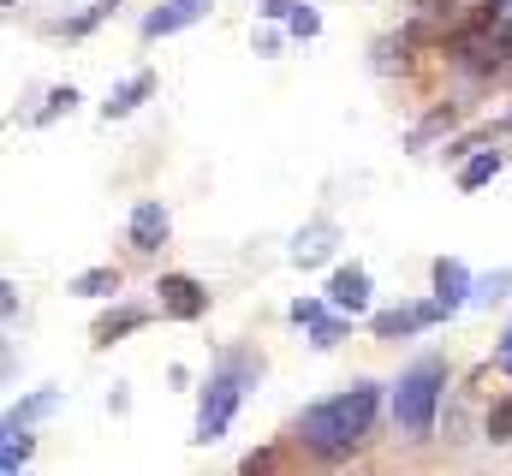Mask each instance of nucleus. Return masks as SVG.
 <instances>
[{"mask_svg":"<svg viewBox=\"0 0 512 476\" xmlns=\"http://www.w3.org/2000/svg\"><path fill=\"white\" fill-rule=\"evenodd\" d=\"M376 405H382L376 381H358V387H346V393L310 405V411L298 417V441H304L316 459H346V453L364 447V435H370V423H376Z\"/></svg>","mask_w":512,"mask_h":476,"instance_id":"1","label":"nucleus"},{"mask_svg":"<svg viewBox=\"0 0 512 476\" xmlns=\"http://www.w3.org/2000/svg\"><path fill=\"white\" fill-rule=\"evenodd\" d=\"M441 393H447V363L441 357H423L399 375L393 387V429L411 435V441H429L435 429V411H441Z\"/></svg>","mask_w":512,"mask_h":476,"instance_id":"2","label":"nucleus"},{"mask_svg":"<svg viewBox=\"0 0 512 476\" xmlns=\"http://www.w3.org/2000/svg\"><path fill=\"white\" fill-rule=\"evenodd\" d=\"M251 381H256V363L245 352L221 357V369H215L209 387H203V411H197V441H203V447L227 435V423H233V411H239V399H245Z\"/></svg>","mask_w":512,"mask_h":476,"instance_id":"3","label":"nucleus"},{"mask_svg":"<svg viewBox=\"0 0 512 476\" xmlns=\"http://www.w3.org/2000/svg\"><path fill=\"white\" fill-rule=\"evenodd\" d=\"M161 310L173 316V322H203L209 316V286L203 280H191V274H161Z\"/></svg>","mask_w":512,"mask_h":476,"instance_id":"4","label":"nucleus"},{"mask_svg":"<svg viewBox=\"0 0 512 476\" xmlns=\"http://www.w3.org/2000/svg\"><path fill=\"white\" fill-rule=\"evenodd\" d=\"M459 60H465L471 72H495V66L507 60V48H501V30H495V18L459 36Z\"/></svg>","mask_w":512,"mask_h":476,"instance_id":"5","label":"nucleus"},{"mask_svg":"<svg viewBox=\"0 0 512 476\" xmlns=\"http://www.w3.org/2000/svg\"><path fill=\"white\" fill-rule=\"evenodd\" d=\"M209 6H215V0H167V6H155V12L143 18V36H149V42H155V36H173V30H185V24H197Z\"/></svg>","mask_w":512,"mask_h":476,"instance_id":"6","label":"nucleus"},{"mask_svg":"<svg viewBox=\"0 0 512 476\" xmlns=\"http://www.w3.org/2000/svg\"><path fill=\"white\" fill-rule=\"evenodd\" d=\"M435 316H447V310H441V304H399V310H382V316H376V334H382V340H405V334L429 328Z\"/></svg>","mask_w":512,"mask_h":476,"instance_id":"7","label":"nucleus"},{"mask_svg":"<svg viewBox=\"0 0 512 476\" xmlns=\"http://www.w3.org/2000/svg\"><path fill=\"white\" fill-rule=\"evenodd\" d=\"M435 304L453 316L459 304H471V274H465V262L459 256H441L435 262Z\"/></svg>","mask_w":512,"mask_h":476,"instance_id":"8","label":"nucleus"},{"mask_svg":"<svg viewBox=\"0 0 512 476\" xmlns=\"http://www.w3.org/2000/svg\"><path fill=\"white\" fill-rule=\"evenodd\" d=\"M328 298H334V310H346V316H358V310H370V274L352 262V268H340L334 280H328Z\"/></svg>","mask_w":512,"mask_h":476,"instance_id":"9","label":"nucleus"},{"mask_svg":"<svg viewBox=\"0 0 512 476\" xmlns=\"http://www.w3.org/2000/svg\"><path fill=\"white\" fill-rule=\"evenodd\" d=\"M131 244H137L143 256H155V250L167 244V209H161V203H137V209H131Z\"/></svg>","mask_w":512,"mask_h":476,"instance_id":"10","label":"nucleus"},{"mask_svg":"<svg viewBox=\"0 0 512 476\" xmlns=\"http://www.w3.org/2000/svg\"><path fill=\"white\" fill-rule=\"evenodd\" d=\"M30 447H36V441H30V423L6 417V423H0V471H18V465L30 459Z\"/></svg>","mask_w":512,"mask_h":476,"instance_id":"11","label":"nucleus"},{"mask_svg":"<svg viewBox=\"0 0 512 476\" xmlns=\"http://www.w3.org/2000/svg\"><path fill=\"white\" fill-rule=\"evenodd\" d=\"M149 90H155V72H131L126 84H120V90H114V96L102 102V114H108V119H126L131 108H137V102L149 96Z\"/></svg>","mask_w":512,"mask_h":476,"instance_id":"12","label":"nucleus"},{"mask_svg":"<svg viewBox=\"0 0 512 476\" xmlns=\"http://www.w3.org/2000/svg\"><path fill=\"white\" fill-rule=\"evenodd\" d=\"M501 161H507L501 149H483V155H471V161L459 167V191H483V185L501 173Z\"/></svg>","mask_w":512,"mask_h":476,"instance_id":"13","label":"nucleus"},{"mask_svg":"<svg viewBox=\"0 0 512 476\" xmlns=\"http://www.w3.org/2000/svg\"><path fill=\"white\" fill-rule=\"evenodd\" d=\"M143 322H149V310H114V316H102V322H96V346H114L120 334L143 328Z\"/></svg>","mask_w":512,"mask_h":476,"instance_id":"14","label":"nucleus"},{"mask_svg":"<svg viewBox=\"0 0 512 476\" xmlns=\"http://www.w3.org/2000/svg\"><path fill=\"white\" fill-rule=\"evenodd\" d=\"M72 292L78 298H108V292H120V268H84L72 280Z\"/></svg>","mask_w":512,"mask_h":476,"instance_id":"15","label":"nucleus"},{"mask_svg":"<svg viewBox=\"0 0 512 476\" xmlns=\"http://www.w3.org/2000/svg\"><path fill=\"white\" fill-rule=\"evenodd\" d=\"M328 238H334L328 227H310V233H298V244H292V262H304V268H310V262H322V256L334 250Z\"/></svg>","mask_w":512,"mask_h":476,"instance_id":"16","label":"nucleus"},{"mask_svg":"<svg viewBox=\"0 0 512 476\" xmlns=\"http://www.w3.org/2000/svg\"><path fill=\"white\" fill-rule=\"evenodd\" d=\"M483 429H489V441H495V447H507V441H512V393H501V399L489 405V423H483Z\"/></svg>","mask_w":512,"mask_h":476,"instance_id":"17","label":"nucleus"},{"mask_svg":"<svg viewBox=\"0 0 512 476\" xmlns=\"http://www.w3.org/2000/svg\"><path fill=\"white\" fill-rule=\"evenodd\" d=\"M507 286H512V268H507V274L477 280V286H471V298H477V304H495V298H507Z\"/></svg>","mask_w":512,"mask_h":476,"instance_id":"18","label":"nucleus"},{"mask_svg":"<svg viewBox=\"0 0 512 476\" xmlns=\"http://www.w3.org/2000/svg\"><path fill=\"white\" fill-rule=\"evenodd\" d=\"M72 102H78V90H72V84H60V90H54V96H48V108H42V114H36V125H48V119L72 114Z\"/></svg>","mask_w":512,"mask_h":476,"instance_id":"19","label":"nucleus"},{"mask_svg":"<svg viewBox=\"0 0 512 476\" xmlns=\"http://www.w3.org/2000/svg\"><path fill=\"white\" fill-rule=\"evenodd\" d=\"M286 24H292V36H316L322 30V18L304 6V0H292V12H286Z\"/></svg>","mask_w":512,"mask_h":476,"instance_id":"20","label":"nucleus"},{"mask_svg":"<svg viewBox=\"0 0 512 476\" xmlns=\"http://www.w3.org/2000/svg\"><path fill=\"white\" fill-rule=\"evenodd\" d=\"M310 328H316V334H310V346H334V340H340V328H346V322H328V316H316V322H310Z\"/></svg>","mask_w":512,"mask_h":476,"instance_id":"21","label":"nucleus"},{"mask_svg":"<svg viewBox=\"0 0 512 476\" xmlns=\"http://www.w3.org/2000/svg\"><path fill=\"white\" fill-rule=\"evenodd\" d=\"M316 316H322V304H316V298H298V304H292V322H298V328H304V322H316Z\"/></svg>","mask_w":512,"mask_h":476,"instance_id":"22","label":"nucleus"},{"mask_svg":"<svg viewBox=\"0 0 512 476\" xmlns=\"http://www.w3.org/2000/svg\"><path fill=\"white\" fill-rule=\"evenodd\" d=\"M6 316H18V292H12V286L0 280V322H6Z\"/></svg>","mask_w":512,"mask_h":476,"instance_id":"23","label":"nucleus"},{"mask_svg":"<svg viewBox=\"0 0 512 476\" xmlns=\"http://www.w3.org/2000/svg\"><path fill=\"white\" fill-rule=\"evenodd\" d=\"M495 363H501V375H512V328H507V340L495 346Z\"/></svg>","mask_w":512,"mask_h":476,"instance_id":"24","label":"nucleus"},{"mask_svg":"<svg viewBox=\"0 0 512 476\" xmlns=\"http://www.w3.org/2000/svg\"><path fill=\"white\" fill-rule=\"evenodd\" d=\"M262 12H268V18H286V12H292V0H262Z\"/></svg>","mask_w":512,"mask_h":476,"instance_id":"25","label":"nucleus"},{"mask_svg":"<svg viewBox=\"0 0 512 476\" xmlns=\"http://www.w3.org/2000/svg\"><path fill=\"white\" fill-rule=\"evenodd\" d=\"M512 12V0H489V18H507Z\"/></svg>","mask_w":512,"mask_h":476,"instance_id":"26","label":"nucleus"}]
</instances>
